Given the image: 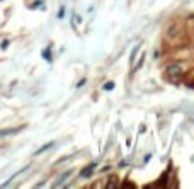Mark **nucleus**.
<instances>
[{"label": "nucleus", "instance_id": "nucleus-6", "mask_svg": "<svg viewBox=\"0 0 194 189\" xmlns=\"http://www.w3.org/2000/svg\"><path fill=\"white\" fill-rule=\"evenodd\" d=\"M138 50H140V45H136V46H135V50L131 51V58H129V61H131V63L135 61V56H136V53H138Z\"/></svg>", "mask_w": 194, "mask_h": 189}, {"label": "nucleus", "instance_id": "nucleus-9", "mask_svg": "<svg viewBox=\"0 0 194 189\" xmlns=\"http://www.w3.org/2000/svg\"><path fill=\"white\" fill-rule=\"evenodd\" d=\"M63 16H65V7H62V9H60V12H58V19H63Z\"/></svg>", "mask_w": 194, "mask_h": 189}, {"label": "nucleus", "instance_id": "nucleus-8", "mask_svg": "<svg viewBox=\"0 0 194 189\" xmlns=\"http://www.w3.org/2000/svg\"><path fill=\"white\" fill-rule=\"evenodd\" d=\"M113 89H114V82H107L104 85V90H113Z\"/></svg>", "mask_w": 194, "mask_h": 189}, {"label": "nucleus", "instance_id": "nucleus-7", "mask_svg": "<svg viewBox=\"0 0 194 189\" xmlns=\"http://www.w3.org/2000/svg\"><path fill=\"white\" fill-rule=\"evenodd\" d=\"M70 174H72V172H70V170H68V172H65V174H63V176H62V177H60V181H58V182H56V184H55V186H60V184H62V182H63V181H65V179H67V177H68V176H70Z\"/></svg>", "mask_w": 194, "mask_h": 189}, {"label": "nucleus", "instance_id": "nucleus-4", "mask_svg": "<svg viewBox=\"0 0 194 189\" xmlns=\"http://www.w3.org/2000/svg\"><path fill=\"white\" fill-rule=\"evenodd\" d=\"M43 58L46 61H51V46H48L46 50H43Z\"/></svg>", "mask_w": 194, "mask_h": 189}, {"label": "nucleus", "instance_id": "nucleus-1", "mask_svg": "<svg viewBox=\"0 0 194 189\" xmlns=\"http://www.w3.org/2000/svg\"><path fill=\"white\" fill-rule=\"evenodd\" d=\"M182 73H184V70H182V67L179 63H170L165 68V77H167V80L172 82V83H177L181 80Z\"/></svg>", "mask_w": 194, "mask_h": 189}, {"label": "nucleus", "instance_id": "nucleus-2", "mask_svg": "<svg viewBox=\"0 0 194 189\" xmlns=\"http://www.w3.org/2000/svg\"><path fill=\"white\" fill-rule=\"evenodd\" d=\"M95 163H92V165H89V167H85V169L84 170H82V172H80V177H84V179H85V177H90L92 176V172H94V170H95Z\"/></svg>", "mask_w": 194, "mask_h": 189}, {"label": "nucleus", "instance_id": "nucleus-12", "mask_svg": "<svg viewBox=\"0 0 194 189\" xmlns=\"http://www.w3.org/2000/svg\"><path fill=\"white\" fill-rule=\"evenodd\" d=\"M84 83H85V78H82V80L77 83V87H82V85H84Z\"/></svg>", "mask_w": 194, "mask_h": 189}, {"label": "nucleus", "instance_id": "nucleus-3", "mask_svg": "<svg viewBox=\"0 0 194 189\" xmlns=\"http://www.w3.org/2000/svg\"><path fill=\"white\" fill-rule=\"evenodd\" d=\"M21 130H22V126H19V128H14V130H2L0 131V136H7V135H14V133H19Z\"/></svg>", "mask_w": 194, "mask_h": 189}, {"label": "nucleus", "instance_id": "nucleus-10", "mask_svg": "<svg viewBox=\"0 0 194 189\" xmlns=\"http://www.w3.org/2000/svg\"><path fill=\"white\" fill-rule=\"evenodd\" d=\"M7 46H9V41L3 39V41H2V50H7Z\"/></svg>", "mask_w": 194, "mask_h": 189}, {"label": "nucleus", "instance_id": "nucleus-5", "mask_svg": "<svg viewBox=\"0 0 194 189\" xmlns=\"http://www.w3.org/2000/svg\"><path fill=\"white\" fill-rule=\"evenodd\" d=\"M53 147V141H49V143H46V145H43V147L41 148H39V150L38 152H36V154L34 155H39V154H43V152H46V150H49V148H51Z\"/></svg>", "mask_w": 194, "mask_h": 189}, {"label": "nucleus", "instance_id": "nucleus-11", "mask_svg": "<svg viewBox=\"0 0 194 189\" xmlns=\"http://www.w3.org/2000/svg\"><path fill=\"white\" fill-rule=\"evenodd\" d=\"M41 3H43V0H38V2H34V5H32L31 9H36V7H38V5H41Z\"/></svg>", "mask_w": 194, "mask_h": 189}]
</instances>
